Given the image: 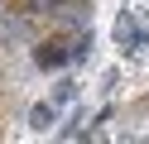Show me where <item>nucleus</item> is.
I'll list each match as a JSON object with an SVG mask.
<instances>
[{
	"mask_svg": "<svg viewBox=\"0 0 149 144\" xmlns=\"http://www.w3.org/2000/svg\"><path fill=\"white\" fill-rule=\"evenodd\" d=\"M116 43L125 48V53H139V48H144V29H139L135 15H120L116 19Z\"/></svg>",
	"mask_w": 149,
	"mask_h": 144,
	"instance_id": "f257e3e1",
	"label": "nucleus"
},
{
	"mask_svg": "<svg viewBox=\"0 0 149 144\" xmlns=\"http://www.w3.org/2000/svg\"><path fill=\"white\" fill-rule=\"evenodd\" d=\"M34 63H39L43 72H48V67L72 63V58H68V43H63V38H48V43H39V48H34Z\"/></svg>",
	"mask_w": 149,
	"mask_h": 144,
	"instance_id": "f03ea898",
	"label": "nucleus"
},
{
	"mask_svg": "<svg viewBox=\"0 0 149 144\" xmlns=\"http://www.w3.org/2000/svg\"><path fill=\"white\" fill-rule=\"evenodd\" d=\"M53 120H58V111H53L48 101H39V106H34V111H29V125H34V130H48Z\"/></svg>",
	"mask_w": 149,
	"mask_h": 144,
	"instance_id": "7ed1b4c3",
	"label": "nucleus"
},
{
	"mask_svg": "<svg viewBox=\"0 0 149 144\" xmlns=\"http://www.w3.org/2000/svg\"><path fill=\"white\" fill-rule=\"evenodd\" d=\"M72 96H77V82H58L53 86V101H72Z\"/></svg>",
	"mask_w": 149,
	"mask_h": 144,
	"instance_id": "20e7f679",
	"label": "nucleus"
}]
</instances>
